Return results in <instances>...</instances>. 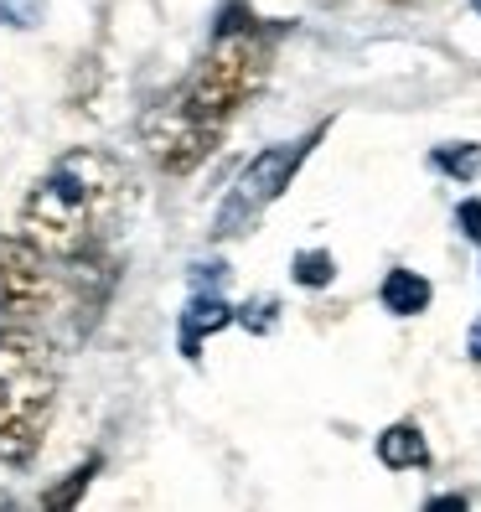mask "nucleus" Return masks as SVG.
<instances>
[{
  "label": "nucleus",
  "mask_w": 481,
  "mask_h": 512,
  "mask_svg": "<svg viewBox=\"0 0 481 512\" xmlns=\"http://www.w3.org/2000/svg\"><path fill=\"white\" fill-rule=\"evenodd\" d=\"M135 202L130 166L99 145L63 150L21 202V238L37 244L52 264H94Z\"/></svg>",
  "instance_id": "1"
},
{
  "label": "nucleus",
  "mask_w": 481,
  "mask_h": 512,
  "mask_svg": "<svg viewBox=\"0 0 481 512\" xmlns=\"http://www.w3.org/2000/svg\"><path fill=\"white\" fill-rule=\"evenodd\" d=\"M269 63H275V37H269L254 16H244V6L233 0V6L223 11V21H218L207 57L192 68V78L182 88H171V99L192 119H202V125L228 130V119L249 99H259V88L269 78Z\"/></svg>",
  "instance_id": "2"
},
{
  "label": "nucleus",
  "mask_w": 481,
  "mask_h": 512,
  "mask_svg": "<svg viewBox=\"0 0 481 512\" xmlns=\"http://www.w3.org/2000/svg\"><path fill=\"white\" fill-rule=\"evenodd\" d=\"M57 404V352L42 331H0V461L32 466Z\"/></svg>",
  "instance_id": "3"
},
{
  "label": "nucleus",
  "mask_w": 481,
  "mask_h": 512,
  "mask_svg": "<svg viewBox=\"0 0 481 512\" xmlns=\"http://www.w3.org/2000/svg\"><path fill=\"white\" fill-rule=\"evenodd\" d=\"M326 135V125H316L311 135H300V140H285V145H269L259 150V156L233 176V187L218 207V218H213V238H238V233H249L269 207L280 202V192L295 182V171L306 166L311 156V145Z\"/></svg>",
  "instance_id": "4"
},
{
  "label": "nucleus",
  "mask_w": 481,
  "mask_h": 512,
  "mask_svg": "<svg viewBox=\"0 0 481 512\" xmlns=\"http://www.w3.org/2000/svg\"><path fill=\"white\" fill-rule=\"evenodd\" d=\"M218 140H223V130H213V125H202V119H192L171 94H166L161 104H150L145 119H140V145H145V156L156 161L166 176H187V171H197V166L218 150Z\"/></svg>",
  "instance_id": "5"
},
{
  "label": "nucleus",
  "mask_w": 481,
  "mask_h": 512,
  "mask_svg": "<svg viewBox=\"0 0 481 512\" xmlns=\"http://www.w3.org/2000/svg\"><path fill=\"white\" fill-rule=\"evenodd\" d=\"M52 259L26 238H0V316H42L57 300Z\"/></svg>",
  "instance_id": "6"
},
{
  "label": "nucleus",
  "mask_w": 481,
  "mask_h": 512,
  "mask_svg": "<svg viewBox=\"0 0 481 512\" xmlns=\"http://www.w3.org/2000/svg\"><path fill=\"white\" fill-rule=\"evenodd\" d=\"M233 321V306H228V300L218 295V290H197L192 295V306L182 311V352L187 357H197L202 352V337H213V331H223Z\"/></svg>",
  "instance_id": "7"
},
{
  "label": "nucleus",
  "mask_w": 481,
  "mask_h": 512,
  "mask_svg": "<svg viewBox=\"0 0 481 512\" xmlns=\"http://www.w3.org/2000/svg\"><path fill=\"white\" fill-rule=\"evenodd\" d=\"M378 461L388 466V471H414V466H430V445H425V435H419V425H388L383 435H378Z\"/></svg>",
  "instance_id": "8"
},
{
  "label": "nucleus",
  "mask_w": 481,
  "mask_h": 512,
  "mask_svg": "<svg viewBox=\"0 0 481 512\" xmlns=\"http://www.w3.org/2000/svg\"><path fill=\"white\" fill-rule=\"evenodd\" d=\"M383 311H394V316H419L435 300L430 280L425 275H414V269H388L383 275Z\"/></svg>",
  "instance_id": "9"
},
{
  "label": "nucleus",
  "mask_w": 481,
  "mask_h": 512,
  "mask_svg": "<svg viewBox=\"0 0 481 512\" xmlns=\"http://www.w3.org/2000/svg\"><path fill=\"white\" fill-rule=\"evenodd\" d=\"M99 466H104V456H88V461H83V466H73L63 481L42 487V507H47V512H73V507L83 502V492H88V481L99 476Z\"/></svg>",
  "instance_id": "10"
},
{
  "label": "nucleus",
  "mask_w": 481,
  "mask_h": 512,
  "mask_svg": "<svg viewBox=\"0 0 481 512\" xmlns=\"http://www.w3.org/2000/svg\"><path fill=\"white\" fill-rule=\"evenodd\" d=\"M295 285H306V290H321V285H332L337 280V259L326 254V249H306V254H295Z\"/></svg>",
  "instance_id": "11"
},
{
  "label": "nucleus",
  "mask_w": 481,
  "mask_h": 512,
  "mask_svg": "<svg viewBox=\"0 0 481 512\" xmlns=\"http://www.w3.org/2000/svg\"><path fill=\"white\" fill-rule=\"evenodd\" d=\"M435 166L450 171V176H461V182H476L481 176V145H440Z\"/></svg>",
  "instance_id": "12"
},
{
  "label": "nucleus",
  "mask_w": 481,
  "mask_h": 512,
  "mask_svg": "<svg viewBox=\"0 0 481 512\" xmlns=\"http://www.w3.org/2000/svg\"><path fill=\"white\" fill-rule=\"evenodd\" d=\"M42 0H0V26H37Z\"/></svg>",
  "instance_id": "13"
},
{
  "label": "nucleus",
  "mask_w": 481,
  "mask_h": 512,
  "mask_svg": "<svg viewBox=\"0 0 481 512\" xmlns=\"http://www.w3.org/2000/svg\"><path fill=\"white\" fill-rule=\"evenodd\" d=\"M456 223H461L466 238H476V244H481V197H466V202L456 207Z\"/></svg>",
  "instance_id": "14"
},
{
  "label": "nucleus",
  "mask_w": 481,
  "mask_h": 512,
  "mask_svg": "<svg viewBox=\"0 0 481 512\" xmlns=\"http://www.w3.org/2000/svg\"><path fill=\"white\" fill-rule=\"evenodd\" d=\"M244 326H254V331H269V326H275V300H254V306L244 311Z\"/></svg>",
  "instance_id": "15"
},
{
  "label": "nucleus",
  "mask_w": 481,
  "mask_h": 512,
  "mask_svg": "<svg viewBox=\"0 0 481 512\" xmlns=\"http://www.w3.org/2000/svg\"><path fill=\"white\" fill-rule=\"evenodd\" d=\"M466 352H471V363H481V321L471 326V342H466Z\"/></svg>",
  "instance_id": "16"
},
{
  "label": "nucleus",
  "mask_w": 481,
  "mask_h": 512,
  "mask_svg": "<svg viewBox=\"0 0 481 512\" xmlns=\"http://www.w3.org/2000/svg\"><path fill=\"white\" fill-rule=\"evenodd\" d=\"M430 507H466V497H461V492H445V497H435Z\"/></svg>",
  "instance_id": "17"
},
{
  "label": "nucleus",
  "mask_w": 481,
  "mask_h": 512,
  "mask_svg": "<svg viewBox=\"0 0 481 512\" xmlns=\"http://www.w3.org/2000/svg\"><path fill=\"white\" fill-rule=\"evenodd\" d=\"M388 6H409V0H388Z\"/></svg>",
  "instance_id": "18"
},
{
  "label": "nucleus",
  "mask_w": 481,
  "mask_h": 512,
  "mask_svg": "<svg viewBox=\"0 0 481 512\" xmlns=\"http://www.w3.org/2000/svg\"><path fill=\"white\" fill-rule=\"evenodd\" d=\"M471 6H476V16H481V0H471Z\"/></svg>",
  "instance_id": "19"
}]
</instances>
